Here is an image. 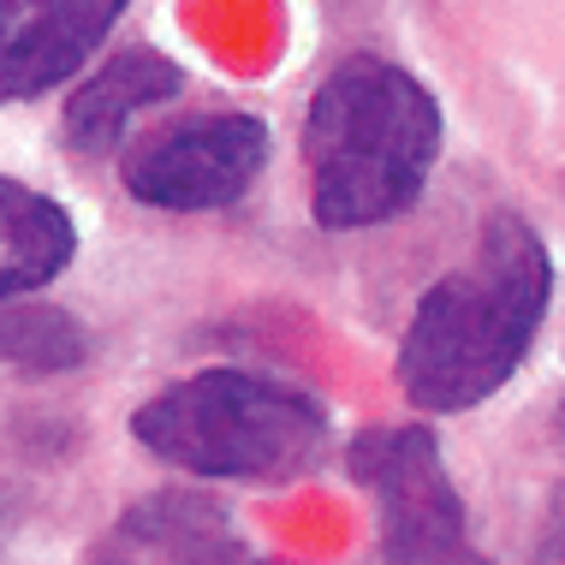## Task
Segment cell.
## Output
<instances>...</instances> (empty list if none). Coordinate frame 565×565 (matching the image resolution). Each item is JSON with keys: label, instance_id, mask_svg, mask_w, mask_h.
I'll return each instance as SVG.
<instances>
[{"label": "cell", "instance_id": "4", "mask_svg": "<svg viewBox=\"0 0 565 565\" xmlns=\"http://www.w3.org/2000/svg\"><path fill=\"white\" fill-rule=\"evenodd\" d=\"M345 470L375 500L387 565H447L477 554L465 530V500H458L435 429H423V423L363 429L345 447Z\"/></svg>", "mask_w": 565, "mask_h": 565}, {"label": "cell", "instance_id": "9", "mask_svg": "<svg viewBox=\"0 0 565 565\" xmlns=\"http://www.w3.org/2000/svg\"><path fill=\"white\" fill-rule=\"evenodd\" d=\"M89 351V333L78 316L54 303H0V370L24 375H60L78 370Z\"/></svg>", "mask_w": 565, "mask_h": 565}, {"label": "cell", "instance_id": "8", "mask_svg": "<svg viewBox=\"0 0 565 565\" xmlns=\"http://www.w3.org/2000/svg\"><path fill=\"white\" fill-rule=\"evenodd\" d=\"M72 256H78V226L66 209L19 179H0V298L42 292L72 268Z\"/></svg>", "mask_w": 565, "mask_h": 565}, {"label": "cell", "instance_id": "3", "mask_svg": "<svg viewBox=\"0 0 565 565\" xmlns=\"http://www.w3.org/2000/svg\"><path fill=\"white\" fill-rule=\"evenodd\" d=\"M131 435L149 458L209 482H292L328 447V411L286 381L203 370L137 405Z\"/></svg>", "mask_w": 565, "mask_h": 565}, {"label": "cell", "instance_id": "6", "mask_svg": "<svg viewBox=\"0 0 565 565\" xmlns=\"http://www.w3.org/2000/svg\"><path fill=\"white\" fill-rule=\"evenodd\" d=\"M131 0H0V108L60 89Z\"/></svg>", "mask_w": 565, "mask_h": 565}, {"label": "cell", "instance_id": "11", "mask_svg": "<svg viewBox=\"0 0 565 565\" xmlns=\"http://www.w3.org/2000/svg\"><path fill=\"white\" fill-rule=\"evenodd\" d=\"M559 435H565V405H559Z\"/></svg>", "mask_w": 565, "mask_h": 565}, {"label": "cell", "instance_id": "10", "mask_svg": "<svg viewBox=\"0 0 565 565\" xmlns=\"http://www.w3.org/2000/svg\"><path fill=\"white\" fill-rule=\"evenodd\" d=\"M381 565H387V559H381ZM447 565H488L482 554H465V559H447Z\"/></svg>", "mask_w": 565, "mask_h": 565}, {"label": "cell", "instance_id": "2", "mask_svg": "<svg viewBox=\"0 0 565 565\" xmlns=\"http://www.w3.org/2000/svg\"><path fill=\"white\" fill-rule=\"evenodd\" d=\"M440 161V108L399 60L351 54L316 84L303 114L310 215L328 233L399 221Z\"/></svg>", "mask_w": 565, "mask_h": 565}, {"label": "cell", "instance_id": "7", "mask_svg": "<svg viewBox=\"0 0 565 565\" xmlns=\"http://www.w3.org/2000/svg\"><path fill=\"white\" fill-rule=\"evenodd\" d=\"M179 89H185V72H179L173 54L126 49V54H114L96 78H84L72 89L60 137H66V149H78V156H108L137 114L156 108V102H173Z\"/></svg>", "mask_w": 565, "mask_h": 565}, {"label": "cell", "instance_id": "1", "mask_svg": "<svg viewBox=\"0 0 565 565\" xmlns=\"http://www.w3.org/2000/svg\"><path fill=\"white\" fill-rule=\"evenodd\" d=\"M547 298H554V263L542 233L512 209H494L470 263L440 274L411 310L393 363L399 393L435 417H458L494 399L536 345Z\"/></svg>", "mask_w": 565, "mask_h": 565}, {"label": "cell", "instance_id": "5", "mask_svg": "<svg viewBox=\"0 0 565 565\" xmlns=\"http://www.w3.org/2000/svg\"><path fill=\"white\" fill-rule=\"evenodd\" d=\"M268 167V126L256 114H203L143 143L126 161V191L167 215H209L238 203Z\"/></svg>", "mask_w": 565, "mask_h": 565}]
</instances>
